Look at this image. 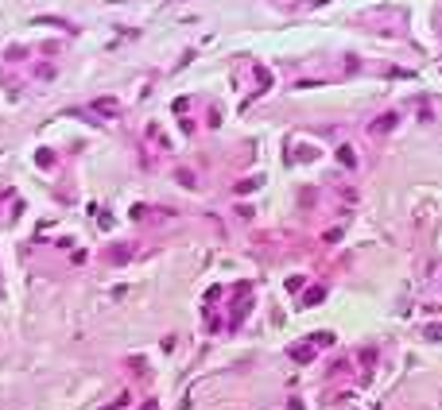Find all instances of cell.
<instances>
[{
    "label": "cell",
    "mask_w": 442,
    "mask_h": 410,
    "mask_svg": "<svg viewBox=\"0 0 442 410\" xmlns=\"http://www.w3.org/2000/svg\"><path fill=\"white\" fill-rule=\"evenodd\" d=\"M427 337H431V340H442V325H431V329H427Z\"/></svg>",
    "instance_id": "6da1fadb"
}]
</instances>
